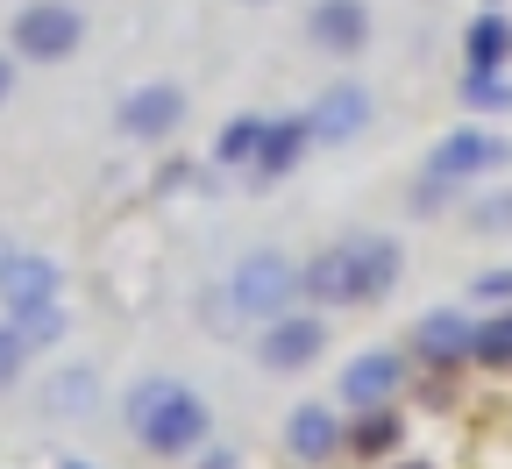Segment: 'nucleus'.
<instances>
[{
    "label": "nucleus",
    "instance_id": "16",
    "mask_svg": "<svg viewBox=\"0 0 512 469\" xmlns=\"http://www.w3.org/2000/svg\"><path fill=\"white\" fill-rule=\"evenodd\" d=\"M399 434H406V427H399V413H392V406H370V413H356V420H349L342 448H349V455H363V462H377V455H392V448H399Z\"/></svg>",
    "mask_w": 512,
    "mask_h": 469
},
{
    "label": "nucleus",
    "instance_id": "28",
    "mask_svg": "<svg viewBox=\"0 0 512 469\" xmlns=\"http://www.w3.org/2000/svg\"><path fill=\"white\" fill-rule=\"evenodd\" d=\"M64 469H86V462H72V455H64Z\"/></svg>",
    "mask_w": 512,
    "mask_h": 469
},
{
    "label": "nucleus",
    "instance_id": "27",
    "mask_svg": "<svg viewBox=\"0 0 512 469\" xmlns=\"http://www.w3.org/2000/svg\"><path fill=\"white\" fill-rule=\"evenodd\" d=\"M8 256H15V235H8V228H0V263H8Z\"/></svg>",
    "mask_w": 512,
    "mask_h": 469
},
{
    "label": "nucleus",
    "instance_id": "21",
    "mask_svg": "<svg viewBox=\"0 0 512 469\" xmlns=\"http://www.w3.org/2000/svg\"><path fill=\"white\" fill-rule=\"evenodd\" d=\"M470 228H477V235H512V185L470 199Z\"/></svg>",
    "mask_w": 512,
    "mask_h": 469
},
{
    "label": "nucleus",
    "instance_id": "15",
    "mask_svg": "<svg viewBox=\"0 0 512 469\" xmlns=\"http://www.w3.org/2000/svg\"><path fill=\"white\" fill-rule=\"evenodd\" d=\"M306 143H313V128H306V114L299 121H264V143H256V178H285L299 157H306Z\"/></svg>",
    "mask_w": 512,
    "mask_h": 469
},
{
    "label": "nucleus",
    "instance_id": "20",
    "mask_svg": "<svg viewBox=\"0 0 512 469\" xmlns=\"http://www.w3.org/2000/svg\"><path fill=\"white\" fill-rule=\"evenodd\" d=\"M470 356H477V363H491V370H512V306H505V313H491V320L477 327Z\"/></svg>",
    "mask_w": 512,
    "mask_h": 469
},
{
    "label": "nucleus",
    "instance_id": "24",
    "mask_svg": "<svg viewBox=\"0 0 512 469\" xmlns=\"http://www.w3.org/2000/svg\"><path fill=\"white\" fill-rule=\"evenodd\" d=\"M477 299H491V306H512V271H484V278H477Z\"/></svg>",
    "mask_w": 512,
    "mask_h": 469
},
{
    "label": "nucleus",
    "instance_id": "23",
    "mask_svg": "<svg viewBox=\"0 0 512 469\" xmlns=\"http://www.w3.org/2000/svg\"><path fill=\"white\" fill-rule=\"evenodd\" d=\"M22 370H29V342L15 334V320H0V391H15Z\"/></svg>",
    "mask_w": 512,
    "mask_h": 469
},
{
    "label": "nucleus",
    "instance_id": "3",
    "mask_svg": "<svg viewBox=\"0 0 512 469\" xmlns=\"http://www.w3.org/2000/svg\"><path fill=\"white\" fill-rule=\"evenodd\" d=\"M8 50L22 64H64V57L86 50V15L72 0H29V8H15V22H8Z\"/></svg>",
    "mask_w": 512,
    "mask_h": 469
},
{
    "label": "nucleus",
    "instance_id": "30",
    "mask_svg": "<svg viewBox=\"0 0 512 469\" xmlns=\"http://www.w3.org/2000/svg\"><path fill=\"white\" fill-rule=\"evenodd\" d=\"M249 8H264V0H249Z\"/></svg>",
    "mask_w": 512,
    "mask_h": 469
},
{
    "label": "nucleus",
    "instance_id": "12",
    "mask_svg": "<svg viewBox=\"0 0 512 469\" xmlns=\"http://www.w3.org/2000/svg\"><path fill=\"white\" fill-rule=\"evenodd\" d=\"M470 342H477V320H463L456 306H441V313H427L420 327H413V356L420 363H463L470 356Z\"/></svg>",
    "mask_w": 512,
    "mask_h": 469
},
{
    "label": "nucleus",
    "instance_id": "13",
    "mask_svg": "<svg viewBox=\"0 0 512 469\" xmlns=\"http://www.w3.org/2000/svg\"><path fill=\"white\" fill-rule=\"evenodd\" d=\"M93 406H100V370L93 363H64V370L43 377V413L50 420H86Z\"/></svg>",
    "mask_w": 512,
    "mask_h": 469
},
{
    "label": "nucleus",
    "instance_id": "9",
    "mask_svg": "<svg viewBox=\"0 0 512 469\" xmlns=\"http://www.w3.org/2000/svg\"><path fill=\"white\" fill-rule=\"evenodd\" d=\"M306 128H313V143H328V150H342V143H356L363 128H370V86H356V79H342V86H328L313 100V114H306Z\"/></svg>",
    "mask_w": 512,
    "mask_h": 469
},
{
    "label": "nucleus",
    "instance_id": "26",
    "mask_svg": "<svg viewBox=\"0 0 512 469\" xmlns=\"http://www.w3.org/2000/svg\"><path fill=\"white\" fill-rule=\"evenodd\" d=\"M200 469H235V455H228V448H207V455H200Z\"/></svg>",
    "mask_w": 512,
    "mask_h": 469
},
{
    "label": "nucleus",
    "instance_id": "17",
    "mask_svg": "<svg viewBox=\"0 0 512 469\" xmlns=\"http://www.w3.org/2000/svg\"><path fill=\"white\" fill-rule=\"evenodd\" d=\"M463 50H470V72H498V64L512 57V22L491 8V15H477L470 22V36H463Z\"/></svg>",
    "mask_w": 512,
    "mask_h": 469
},
{
    "label": "nucleus",
    "instance_id": "6",
    "mask_svg": "<svg viewBox=\"0 0 512 469\" xmlns=\"http://www.w3.org/2000/svg\"><path fill=\"white\" fill-rule=\"evenodd\" d=\"M178 121H185V93L171 79H150V86H128L121 107H114V128L128 143H164L178 136Z\"/></svg>",
    "mask_w": 512,
    "mask_h": 469
},
{
    "label": "nucleus",
    "instance_id": "2",
    "mask_svg": "<svg viewBox=\"0 0 512 469\" xmlns=\"http://www.w3.org/2000/svg\"><path fill=\"white\" fill-rule=\"evenodd\" d=\"M292 299H299V263L285 249H249V256H235V271L207 299V320L214 327H264V320L292 313Z\"/></svg>",
    "mask_w": 512,
    "mask_h": 469
},
{
    "label": "nucleus",
    "instance_id": "29",
    "mask_svg": "<svg viewBox=\"0 0 512 469\" xmlns=\"http://www.w3.org/2000/svg\"><path fill=\"white\" fill-rule=\"evenodd\" d=\"M406 469H427V462H406Z\"/></svg>",
    "mask_w": 512,
    "mask_h": 469
},
{
    "label": "nucleus",
    "instance_id": "22",
    "mask_svg": "<svg viewBox=\"0 0 512 469\" xmlns=\"http://www.w3.org/2000/svg\"><path fill=\"white\" fill-rule=\"evenodd\" d=\"M463 100L484 107V114H505V107H512V79H498V72H463Z\"/></svg>",
    "mask_w": 512,
    "mask_h": 469
},
{
    "label": "nucleus",
    "instance_id": "4",
    "mask_svg": "<svg viewBox=\"0 0 512 469\" xmlns=\"http://www.w3.org/2000/svg\"><path fill=\"white\" fill-rule=\"evenodd\" d=\"M335 256H342V299L349 306H370V299H384L399 285V242L392 235H377V228H356V235H342L335 242Z\"/></svg>",
    "mask_w": 512,
    "mask_h": 469
},
{
    "label": "nucleus",
    "instance_id": "10",
    "mask_svg": "<svg viewBox=\"0 0 512 469\" xmlns=\"http://www.w3.org/2000/svg\"><path fill=\"white\" fill-rule=\"evenodd\" d=\"M406 384V363L392 356V349H363V356H349V370H342V398H349V413H370V406H392V391Z\"/></svg>",
    "mask_w": 512,
    "mask_h": 469
},
{
    "label": "nucleus",
    "instance_id": "8",
    "mask_svg": "<svg viewBox=\"0 0 512 469\" xmlns=\"http://www.w3.org/2000/svg\"><path fill=\"white\" fill-rule=\"evenodd\" d=\"M491 164H512V150L491 136V128H456V136H441V143H434L427 178H441V185H463V178H477V171H491Z\"/></svg>",
    "mask_w": 512,
    "mask_h": 469
},
{
    "label": "nucleus",
    "instance_id": "19",
    "mask_svg": "<svg viewBox=\"0 0 512 469\" xmlns=\"http://www.w3.org/2000/svg\"><path fill=\"white\" fill-rule=\"evenodd\" d=\"M256 143H264V114H235L214 136V164H256Z\"/></svg>",
    "mask_w": 512,
    "mask_h": 469
},
{
    "label": "nucleus",
    "instance_id": "1",
    "mask_svg": "<svg viewBox=\"0 0 512 469\" xmlns=\"http://www.w3.org/2000/svg\"><path fill=\"white\" fill-rule=\"evenodd\" d=\"M121 420H128V434H136L150 455H192V448H207V434H214L207 398L192 384H178V377H143L136 391L121 398Z\"/></svg>",
    "mask_w": 512,
    "mask_h": 469
},
{
    "label": "nucleus",
    "instance_id": "14",
    "mask_svg": "<svg viewBox=\"0 0 512 469\" xmlns=\"http://www.w3.org/2000/svg\"><path fill=\"white\" fill-rule=\"evenodd\" d=\"M285 448H292L299 462H328V455L342 448V420H335V406H292V420H285Z\"/></svg>",
    "mask_w": 512,
    "mask_h": 469
},
{
    "label": "nucleus",
    "instance_id": "11",
    "mask_svg": "<svg viewBox=\"0 0 512 469\" xmlns=\"http://www.w3.org/2000/svg\"><path fill=\"white\" fill-rule=\"evenodd\" d=\"M306 36H313V50H328V57H356L370 43V8H363V0H313Z\"/></svg>",
    "mask_w": 512,
    "mask_h": 469
},
{
    "label": "nucleus",
    "instance_id": "18",
    "mask_svg": "<svg viewBox=\"0 0 512 469\" xmlns=\"http://www.w3.org/2000/svg\"><path fill=\"white\" fill-rule=\"evenodd\" d=\"M15 320V334L29 342V356L36 349H57L64 334H72V313H64V299H50V306H29V313H8Z\"/></svg>",
    "mask_w": 512,
    "mask_h": 469
},
{
    "label": "nucleus",
    "instance_id": "7",
    "mask_svg": "<svg viewBox=\"0 0 512 469\" xmlns=\"http://www.w3.org/2000/svg\"><path fill=\"white\" fill-rule=\"evenodd\" d=\"M50 299H64V271H57V256H43V249H15L8 263H0V306H8V313L50 306Z\"/></svg>",
    "mask_w": 512,
    "mask_h": 469
},
{
    "label": "nucleus",
    "instance_id": "25",
    "mask_svg": "<svg viewBox=\"0 0 512 469\" xmlns=\"http://www.w3.org/2000/svg\"><path fill=\"white\" fill-rule=\"evenodd\" d=\"M15 100V50H0V107Z\"/></svg>",
    "mask_w": 512,
    "mask_h": 469
},
{
    "label": "nucleus",
    "instance_id": "5",
    "mask_svg": "<svg viewBox=\"0 0 512 469\" xmlns=\"http://www.w3.org/2000/svg\"><path fill=\"white\" fill-rule=\"evenodd\" d=\"M320 349H328V320H320L313 306L306 313H278V320H264V334H256V363L278 370V377L320 363Z\"/></svg>",
    "mask_w": 512,
    "mask_h": 469
}]
</instances>
